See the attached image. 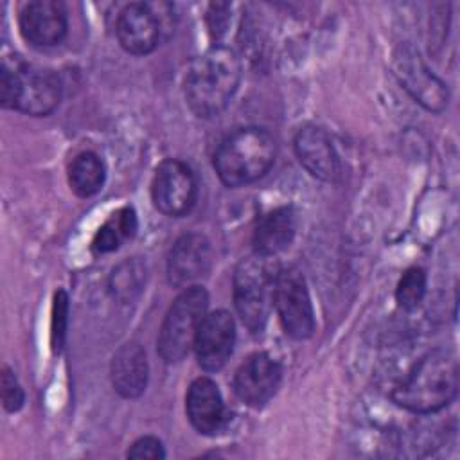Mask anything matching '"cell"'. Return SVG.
I'll return each instance as SVG.
<instances>
[{
    "label": "cell",
    "instance_id": "cell-22",
    "mask_svg": "<svg viewBox=\"0 0 460 460\" xmlns=\"http://www.w3.org/2000/svg\"><path fill=\"white\" fill-rule=\"evenodd\" d=\"M426 282L428 279L422 268L419 266L408 268L397 282V289H395L397 304L406 311L415 309L426 295Z\"/></svg>",
    "mask_w": 460,
    "mask_h": 460
},
{
    "label": "cell",
    "instance_id": "cell-26",
    "mask_svg": "<svg viewBox=\"0 0 460 460\" xmlns=\"http://www.w3.org/2000/svg\"><path fill=\"white\" fill-rule=\"evenodd\" d=\"M228 9L230 4H210L208 5V27L212 36H221L225 32L226 27V20H228Z\"/></svg>",
    "mask_w": 460,
    "mask_h": 460
},
{
    "label": "cell",
    "instance_id": "cell-17",
    "mask_svg": "<svg viewBox=\"0 0 460 460\" xmlns=\"http://www.w3.org/2000/svg\"><path fill=\"white\" fill-rule=\"evenodd\" d=\"M296 232V214L291 207H277L264 214L252 235L253 253L264 257H275L284 252L295 239Z\"/></svg>",
    "mask_w": 460,
    "mask_h": 460
},
{
    "label": "cell",
    "instance_id": "cell-21",
    "mask_svg": "<svg viewBox=\"0 0 460 460\" xmlns=\"http://www.w3.org/2000/svg\"><path fill=\"white\" fill-rule=\"evenodd\" d=\"M146 284V264L131 257L117 264L110 275V291L122 304L135 300Z\"/></svg>",
    "mask_w": 460,
    "mask_h": 460
},
{
    "label": "cell",
    "instance_id": "cell-6",
    "mask_svg": "<svg viewBox=\"0 0 460 460\" xmlns=\"http://www.w3.org/2000/svg\"><path fill=\"white\" fill-rule=\"evenodd\" d=\"M207 307L208 295L201 286H189L172 300L156 340L158 354L165 363L181 361L194 347V340L207 314Z\"/></svg>",
    "mask_w": 460,
    "mask_h": 460
},
{
    "label": "cell",
    "instance_id": "cell-25",
    "mask_svg": "<svg viewBox=\"0 0 460 460\" xmlns=\"http://www.w3.org/2000/svg\"><path fill=\"white\" fill-rule=\"evenodd\" d=\"M165 451L162 442L156 437L146 435L137 438L131 447L128 449V458H149V460H158L164 458Z\"/></svg>",
    "mask_w": 460,
    "mask_h": 460
},
{
    "label": "cell",
    "instance_id": "cell-12",
    "mask_svg": "<svg viewBox=\"0 0 460 460\" xmlns=\"http://www.w3.org/2000/svg\"><path fill=\"white\" fill-rule=\"evenodd\" d=\"M115 32L126 52L144 56L156 49L162 34V20L160 14L155 13V5L133 2L124 5L119 13Z\"/></svg>",
    "mask_w": 460,
    "mask_h": 460
},
{
    "label": "cell",
    "instance_id": "cell-10",
    "mask_svg": "<svg viewBox=\"0 0 460 460\" xmlns=\"http://www.w3.org/2000/svg\"><path fill=\"white\" fill-rule=\"evenodd\" d=\"M234 343L235 322L232 314L225 309L207 313L198 329L192 347L198 365L207 372H216L223 368L232 356Z\"/></svg>",
    "mask_w": 460,
    "mask_h": 460
},
{
    "label": "cell",
    "instance_id": "cell-7",
    "mask_svg": "<svg viewBox=\"0 0 460 460\" xmlns=\"http://www.w3.org/2000/svg\"><path fill=\"white\" fill-rule=\"evenodd\" d=\"M273 307L286 331L295 340H305L314 331V311L304 275L296 268H279L273 286Z\"/></svg>",
    "mask_w": 460,
    "mask_h": 460
},
{
    "label": "cell",
    "instance_id": "cell-20",
    "mask_svg": "<svg viewBox=\"0 0 460 460\" xmlns=\"http://www.w3.org/2000/svg\"><path fill=\"white\" fill-rule=\"evenodd\" d=\"M106 180V167L99 155L92 151L79 153L68 167V185L79 198L97 194Z\"/></svg>",
    "mask_w": 460,
    "mask_h": 460
},
{
    "label": "cell",
    "instance_id": "cell-14",
    "mask_svg": "<svg viewBox=\"0 0 460 460\" xmlns=\"http://www.w3.org/2000/svg\"><path fill=\"white\" fill-rule=\"evenodd\" d=\"M212 266V246L203 234H185L167 255V279L172 286H190L205 277Z\"/></svg>",
    "mask_w": 460,
    "mask_h": 460
},
{
    "label": "cell",
    "instance_id": "cell-2",
    "mask_svg": "<svg viewBox=\"0 0 460 460\" xmlns=\"http://www.w3.org/2000/svg\"><path fill=\"white\" fill-rule=\"evenodd\" d=\"M458 390V365L453 354L431 350L395 386L392 399L413 413H435L446 408Z\"/></svg>",
    "mask_w": 460,
    "mask_h": 460
},
{
    "label": "cell",
    "instance_id": "cell-3",
    "mask_svg": "<svg viewBox=\"0 0 460 460\" xmlns=\"http://www.w3.org/2000/svg\"><path fill=\"white\" fill-rule=\"evenodd\" d=\"M63 95L59 75L34 66L20 56H4L0 68V104L32 117L52 113Z\"/></svg>",
    "mask_w": 460,
    "mask_h": 460
},
{
    "label": "cell",
    "instance_id": "cell-11",
    "mask_svg": "<svg viewBox=\"0 0 460 460\" xmlns=\"http://www.w3.org/2000/svg\"><path fill=\"white\" fill-rule=\"evenodd\" d=\"M280 377L282 368L279 361L266 352H255L235 370L234 392L244 404L259 408L275 395Z\"/></svg>",
    "mask_w": 460,
    "mask_h": 460
},
{
    "label": "cell",
    "instance_id": "cell-24",
    "mask_svg": "<svg viewBox=\"0 0 460 460\" xmlns=\"http://www.w3.org/2000/svg\"><path fill=\"white\" fill-rule=\"evenodd\" d=\"M0 394H2V404L7 411H18L23 406L25 395L23 388L20 386L16 376L9 367H2V376H0Z\"/></svg>",
    "mask_w": 460,
    "mask_h": 460
},
{
    "label": "cell",
    "instance_id": "cell-23",
    "mask_svg": "<svg viewBox=\"0 0 460 460\" xmlns=\"http://www.w3.org/2000/svg\"><path fill=\"white\" fill-rule=\"evenodd\" d=\"M66 322H68V295L65 289H58L52 304V327H50V340H52L54 352H59L65 345Z\"/></svg>",
    "mask_w": 460,
    "mask_h": 460
},
{
    "label": "cell",
    "instance_id": "cell-18",
    "mask_svg": "<svg viewBox=\"0 0 460 460\" xmlns=\"http://www.w3.org/2000/svg\"><path fill=\"white\" fill-rule=\"evenodd\" d=\"M113 388L128 399L138 397L147 385V359L144 349L135 343H124L111 359Z\"/></svg>",
    "mask_w": 460,
    "mask_h": 460
},
{
    "label": "cell",
    "instance_id": "cell-13",
    "mask_svg": "<svg viewBox=\"0 0 460 460\" xmlns=\"http://www.w3.org/2000/svg\"><path fill=\"white\" fill-rule=\"evenodd\" d=\"M68 29L66 7L58 0H32L20 11V32L34 47L58 45Z\"/></svg>",
    "mask_w": 460,
    "mask_h": 460
},
{
    "label": "cell",
    "instance_id": "cell-4",
    "mask_svg": "<svg viewBox=\"0 0 460 460\" xmlns=\"http://www.w3.org/2000/svg\"><path fill=\"white\" fill-rule=\"evenodd\" d=\"M277 144L270 131L259 126L239 128L221 140L214 153V169L228 187L261 180L275 164Z\"/></svg>",
    "mask_w": 460,
    "mask_h": 460
},
{
    "label": "cell",
    "instance_id": "cell-9",
    "mask_svg": "<svg viewBox=\"0 0 460 460\" xmlns=\"http://www.w3.org/2000/svg\"><path fill=\"white\" fill-rule=\"evenodd\" d=\"M151 199L165 216H185L196 203V180L190 167L176 158L164 160L151 181Z\"/></svg>",
    "mask_w": 460,
    "mask_h": 460
},
{
    "label": "cell",
    "instance_id": "cell-16",
    "mask_svg": "<svg viewBox=\"0 0 460 460\" xmlns=\"http://www.w3.org/2000/svg\"><path fill=\"white\" fill-rule=\"evenodd\" d=\"M298 162L305 171L323 181H332L340 174L338 153L329 135L316 126H304L293 140Z\"/></svg>",
    "mask_w": 460,
    "mask_h": 460
},
{
    "label": "cell",
    "instance_id": "cell-8",
    "mask_svg": "<svg viewBox=\"0 0 460 460\" xmlns=\"http://www.w3.org/2000/svg\"><path fill=\"white\" fill-rule=\"evenodd\" d=\"M394 74L402 88L426 110L442 111L447 106L449 92L446 83L429 70L411 45H401L394 52Z\"/></svg>",
    "mask_w": 460,
    "mask_h": 460
},
{
    "label": "cell",
    "instance_id": "cell-5",
    "mask_svg": "<svg viewBox=\"0 0 460 460\" xmlns=\"http://www.w3.org/2000/svg\"><path fill=\"white\" fill-rule=\"evenodd\" d=\"M279 266L271 257L253 253L239 261L234 271V305L252 332H261L273 305V286Z\"/></svg>",
    "mask_w": 460,
    "mask_h": 460
},
{
    "label": "cell",
    "instance_id": "cell-19",
    "mask_svg": "<svg viewBox=\"0 0 460 460\" xmlns=\"http://www.w3.org/2000/svg\"><path fill=\"white\" fill-rule=\"evenodd\" d=\"M138 219L137 212L131 207H122L115 210L95 232L92 241V250L95 253L115 252L124 241L131 239L137 234Z\"/></svg>",
    "mask_w": 460,
    "mask_h": 460
},
{
    "label": "cell",
    "instance_id": "cell-1",
    "mask_svg": "<svg viewBox=\"0 0 460 460\" xmlns=\"http://www.w3.org/2000/svg\"><path fill=\"white\" fill-rule=\"evenodd\" d=\"M239 81L237 54L230 47L214 45L190 63L183 79V95L198 117H217L234 99Z\"/></svg>",
    "mask_w": 460,
    "mask_h": 460
},
{
    "label": "cell",
    "instance_id": "cell-15",
    "mask_svg": "<svg viewBox=\"0 0 460 460\" xmlns=\"http://www.w3.org/2000/svg\"><path fill=\"white\" fill-rule=\"evenodd\" d=\"M185 410L192 428L208 437L219 433L228 419L223 395L210 377H198L190 383L185 395Z\"/></svg>",
    "mask_w": 460,
    "mask_h": 460
}]
</instances>
